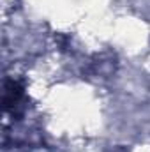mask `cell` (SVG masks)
Returning a JSON list of instances; mask_svg holds the SVG:
<instances>
[{
	"label": "cell",
	"mask_w": 150,
	"mask_h": 152,
	"mask_svg": "<svg viewBox=\"0 0 150 152\" xmlns=\"http://www.w3.org/2000/svg\"><path fill=\"white\" fill-rule=\"evenodd\" d=\"M23 85L18 80H7L4 87V106L5 110H12L23 97Z\"/></svg>",
	"instance_id": "cell-1"
}]
</instances>
